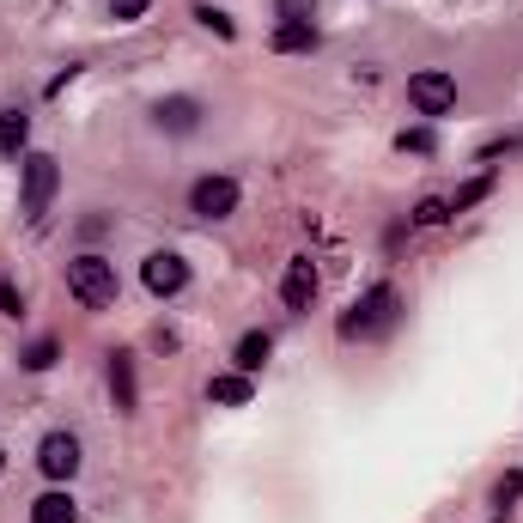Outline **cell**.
Here are the masks:
<instances>
[{"label": "cell", "mask_w": 523, "mask_h": 523, "mask_svg": "<svg viewBox=\"0 0 523 523\" xmlns=\"http://www.w3.org/2000/svg\"><path fill=\"white\" fill-rule=\"evenodd\" d=\"M396 305H402L396 286H371L359 305L341 317V341H371V335H384V329L396 323Z\"/></svg>", "instance_id": "6da1fadb"}, {"label": "cell", "mask_w": 523, "mask_h": 523, "mask_svg": "<svg viewBox=\"0 0 523 523\" xmlns=\"http://www.w3.org/2000/svg\"><path fill=\"white\" fill-rule=\"evenodd\" d=\"M67 286H73L80 305L104 311V305H116V262H104V256H73V262H67Z\"/></svg>", "instance_id": "7a4b0ae2"}, {"label": "cell", "mask_w": 523, "mask_h": 523, "mask_svg": "<svg viewBox=\"0 0 523 523\" xmlns=\"http://www.w3.org/2000/svg\"><path fill=\"white\" fill-rule=\"evenodd\" d=\"M408 104L420 116H444V110L457 104V80H451V73H438V67H426V73H414V80H408Z\"/></svg>", "instance_id": "3957f363"}, {"label": "cell", "mask_w": 523, "mask_h": 523, "mask_svg": "<svg viewBox=\"0 0 523 523\" xmlns=\"http://www.w3.org/2000/svg\"><path fill=\"white\" fill-rule=\"evenodd\" d=\"M140 280H146V292H153V298H177L189 286V262L171 256V250H153V256L140 262Z\"/></svg>", "instance_id": "277c9868"}, {"label": "cell", "mask_w": 523, "mask_h": 523, "mask_svg": "<svg viewBox=\"0 0 523 523\" xmlns=\"http://www.w3.org/2000/svg\"><path fill=\"white\" fill-rule=\"evenodd\" d=\"M55 183H61L55 159H49V153H31V159H25V195H19V207H25V213L37 219V213H43V207L55 201Z\"/></svg>", "instance_id": "5b68a950"}, {"label": "cell", "mask_w": 523, "mask_h": 523, "mask_svg": "<svg viewBox=\"0 0 523 523\" xmlns=\"http://www.w3.org/2000/svg\"><path fill=\"white\" fill-rule=\"evenodd\" d=\"M232 207H238V183L232 177H201L189 189V213H201V219H226Z\"/></svg>", "instance_id": "8992f818"}, {"label": "cell", "mask_w": 523, "mask_h": 523, "mask_svg": "<svg viewBox=\"0 0 523 523\" xmlns=\"http://www.w3.org/2000/svg\"><path fill=\"white\" fill-rule=\"evenodd\" d=\"M37 469H43L49 481H67L73 469H80V438H73V432H49V438L37 444Z\"/></svg>", "instance_id": "52a82bcc"}, {"label": "cell", "mask_w": 523, "mask_h": 523, "mask_svg": "<svg viewBox=\"0 0 523 523\" xmlns=\"http://www.w3.org/2000/svg\"><path fill=\"white\" fill-rule=\"evenodd\" d=\"M280 298H286V311H311V298H317V262H311V256H298V262H286V280H280Z\"/></svg>", "instance_id": "ba28073f"}, {"label": "cell", "mask_w": 523, "mask_h": 523, "mask_svg": "<svg viewBox=\"0 0 523 523\" xmlns=\"http://www.w3.org/2000/svg\"><path fill=\"white\" fill-rule=\"evenodd\" d=\"M274 49H280V55H311V49H317V25H311V19H286V25L274 31Z\"/></svg>", "instance_id": "9c48e42d"}, {"label": "cell", "mask_w": 523, "mask_h": 523, "mask_svg": "<svg viewBox=\"0 0 523 523\" xmlns=\"http://www.w3.org/2000/svg\"><path fill=\"white\" fill-rule=\"evenodd\" d=\"M268 353H274V341H268V335H262V329H250V335H244V341H238V353H232V365H238V371H244V378H256V371H262V365H268Z\"/></svg>", "instance_id": "30bf717a"}, {"label": "cell", "mask_w": 523, "mask_h": 523, "mask_svg": "<svg viewBox=\"0 0 523 523\" xmlns=\"http://www.w3.org/2000/svg\"><path fill=\"white\" fill-rule=\"evenodd\" d=\"M153 116H159V128H171V134H189V128L201 122V104H195V98H165Z\"/></svg>", "instance_id": "8fae6325"}, {"label": "cell", "mask_w": 523, "mask_h": 523, "mask_svg": "<svg viewBox=\"0 0 523 523\" xmlns=\"http://www.w3.org/2000/svg\"><path fill=\"white\" fill-rule=\"evenodd\" d=\"M207 396H213V402H226V408H244V402L256 396V384L244 378V371H226V378H213V384H207Z\"/></svg>", "instance_id": "7c38bea8"}, {"label": "cell", "mask_w": 523, "mask_h": 523, "mask_svg": "<svg viewBox=\"0 0 523 523\" xmlns=\"http://www.w3.org/2000/svg\"><path fill=\"white\" fill-rule=\"evenodd\" d=\"M110 396L116 408H134V353H110Z\"/></svg>", "instance_id": "4fadbf2b"}, {"label": "cell", "mask_w": 523, "mask_h": 523, "mask_svg": "<svg viewBox=\"0 0 523 523\" xmlns=\"http://www.w3.org/2000/svg\"><path fill=\"white\" fill-rule=\"evenodd\" d=\"M25 134H31V116L25 110H7V116H0V153L19 159L25 153Z\"/></svg>", "instance_id": "5bb4252c"}, {"label": "cell", "mask_w": 523, "mask_h": 523, "mask_svg": "<svg viewBox=\"0 0 523 523\" xmlns=\"http://www.w3.org/2000/svg\"><path fill=\"white\" fill-rule=\"evenodd\" d=\"M80 511H73V493H43L31 505V523H73Z\"/></svg>", "instance_id": "9a60e30c"}, {"label": "cell", "mask_w": 523, "mask_h": 523, "mask_svg": "<svg viewBox=\"0 0 523 523\" xmlns=\"http://www.w3.org/2000/svg\"><path fill=\"white\" fill-rule=\"evenodd\" d=\"M487 195H493V171H481L475 183H463V189L451 195V213H469V207H475V201H487Z\"/></svg>", "instance_id": "2e32d148"}, {"label": "cell", "mask_w": 523, "mask_h": 523, "mask_svg": "<svg viewBox=\"0 0 523 523\" xmlns=\"http://www.w3.org/2000/svg\"><path fill=\"white\" fill-rule=\"evenodd\" d=\"M444 219H451V201H444V195H426L414 207V226H444Z\"/></svg>", "instance_id": "e0dca14e"}, {"label": "cell", "mask_w": 523, "mask_h": 523, "mask_svg": "<svg viewBox=\"0 0 523 523\" xmlns=\"http://www.w3.org/2000/svg\"><path fill=\"white\" fill-rule=\"evenodd\" d=\"M195 19H201L207 31H219V37H238V25H232V13H219V7H195Z\"/></svg>", "instance_id": "ac0fdd59"}, {"label": "cell", "mask_w": 523, "mask_h": 523, "mask_svg": "<svg viewBox=\"0 0 523 523\" xmlns=\"http://www.w3.org/2000/svg\"><path fill=\"white\" fill-rule=\"evenodd\" d=\"M493 499H499V511H505V505H517V499H523V469H511V475L493 487Z\"/></svg>", "instance_id": "d6986e66"}, {"label": "cell", "mask_w": 523, "mask_h": 523, "mask_svg": "<svg viewBox=\"0 0 523 523\" xmlns=\"http://www.w3.org/2000/svg\"><path fill=\"white\" fill-rule=\"evenodd\" d=\"M25 365H31V371H49V365H55V341H31Z\"/></svg>", "instance_id": "ffe728a7"}, {"label": "cell", "mask_w": 523, "mask_h": 523, "mask_svg": "<svg viewBox=\"0 0 523 523\" xmlns=\"http://www.w3.org/2000/svg\"><path fill=\"white\" fill-rule=\"evenodd\" d=\"M396 146H402V153H432V128H408Z\"/></svg>", "instance_id": "44dd1931"}, {"label": "cell", "mask_w": 523, "mask_h": 523, "mask_svg": "<svg viewBox=\"0 0 523 523\" xmlns=\"http://www.w3.org/2000/svg\"><path fill=\"white\" fill-rule=\"evenodd\" d=\"M25 305H19V286L13 280H0V317H19Z\"/></svg>", "instance_id": "7402d4cb"}, {"label": "cell", "mask_w": 523, "mask_h": 523, "mask_svg": "<svg viewBox=\"0 0 523 523\" xmlns=\"http://www.w3.org/2000/svg\"><path fill=\"white\" fill-rule=\"evenodd\" d=\"M146 7H153V0H110V13H116V19H122V25H128V19H140V13H146Z\"/></svg>", "instance_id": "603a6c76"}, {"label": "cell", "mask_w": 523, "mask_h": 523, "mask_svg": "<svg viewBox=\"0 0 523 523\" xmlns=\"http://www.w3.org/2000/svg\"><path fill=\"white\" fill-rule=\"evenodd\" d=\"M280 13H286V19H305V13H311V0H280Z\"/></svg>", "instance_id": "cb8c5ba5"}, {"label": "cell", "mask_w": 523, "mask_h": 523, "mask_svg": "<svg viewBox=\"0 0 523 523\" xmlns=\"http://www.w3.org/2000/svg\"><path fill=\"white\" fill-rule=\"evenodd\" d=\"M0 469H7V451H0Z\"/></svg>", "instance_id": "d4e9b609"}]
</instances>
